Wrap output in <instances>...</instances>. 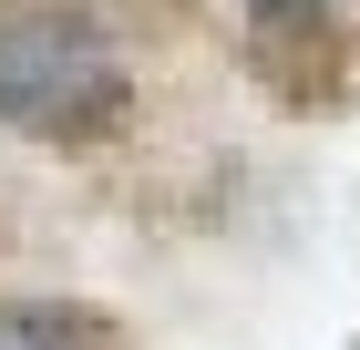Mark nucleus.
Listing matches in <instances>:
<instances>
[{
  "mask_svg": "<svg viewBox=\"0 0 360 350\" xmlns=\"http://www.w3.org/2000/svg\"><path fill=\"white\" fill-rule=\"evenodd\" d=\"M268 31H299V21H319V0H248Z\"/></svg>",
  "mask_w": 360,
  "mask_h": 350,
  "instance_id": "7ed1b4c3",
  "label": "nucleus"
},
{
  "mask_svg": "<svg viewBox=\"0 0 360 350\" xmlns=\"http://www.w3.org/2000/svg\"><path fill=\"white\" fill-rule=\"evenodd\" d=\"M0 124L31 144H83L124 124V52L83 11H21L0 21Z\"/></svg>",
  "mask_w": 360,
  "mask_h": 350,
  "instance_id": "f257e3e1",
  "label": "nucleus"
},
{
  "mask_svg": "<svg viewBox=\"0 0 360 350\" xmlns=\"http://www.w3.org/2000/svg\"><path fill=\"white\" fill-rule=\"evenodd\" d=\"M0 350H62V320H41V309H0Z\"/></svg>",
  "mask_w": 360,
  "mask_h": 350,
  "instance_id": "f03ea898",
  "label": "nucleus"
}]
</instances>
